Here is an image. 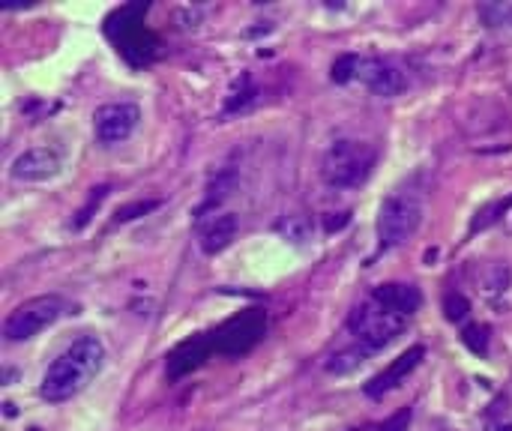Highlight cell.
Returning <instances> with one entry per match:
<instances>
[{
  "label": "cell",
  "mask_w": 512,
  "mask_h": 431,
  "mask_svg": "<svg viewBox=\"0 0 512 431\" xmlns=\"http://www.w3.org/2000/svg\"><path fill=\"white\" fill-rule=\"evenodd\" d=\"M102 363H105L102 342L96 336H81L45 369L42 384H39L42 399L51 405H63V402L75 399L99 375Z\"/></svg>",
  "instance_id": "6da1fadb"
},
{
  "label": "cell",
  "mask_w": 512,
  "mask_h": 431,
  "mask_svg": "<svg viewBox=\"0 0 512 431\" xmlns=\"http://www.w3.org/2000/svg\"><path fill=\"white\" fill-rule=\"evenodd\" d=\"M378 162V153L369 141L360 138H339L327 147L321 159V177L333 189H360Z\"/></svg>",
  "instance_id": "7a4b0ae2"
},
{
  "label": "cell",
  "mask_w": 512,
  "mask_h": 431,
  "mask_svg": "<svg viewBox=\"0 0 512 431\" xmlns=\"http://www.w3.org/2000/svg\"><path fill=\"white\" fill-rule=\"evenodd\" d=\"M423 222V198L417 192L399 189L393 192L378 213V240L381 249H396L408 243Z\"/></svg>",
  "instance_id": "3957f363"
},
{
  "label": "cell",
  "mask_w": 512,
  "mask_h": 431,
  "mask_svg": "<svg viewBox=\"0 0 512 431\" xmlns=\"http://www.w3.org/2000/svg\"><path fill=\"white\" fill-rule=\"evenodd\" d=\"M405 324H408L405 315L387 309V306L378 303L372 294H369V300H363V303L351 312V318H348L351 333H354L357 342H360L363 348H369V351H381L384 345H390V342L405 330Z\"/></svg>",
  "instance_id": "277c9868"
},
{
  "label": "cell",
  "mask_w": 512,
  "mask_h": 431,
  "mask_svg": "<svg viewBox=\"0 0 512 431\" xmlns=\"http://www.w3.org/2000/svg\"><path fill=\"white\" fill-rule=\"evenodd\" d=\"M63 315V300L48 294V297H33L24 300L15 312H9V318L3 321V339L6 342H27L33 336H39L42 330H48L57 318Z\"/></svg>",
  "instance_id": "5b68a950"
},
{
  "label": "cell",
  "mask_w": 512,
  "mask_h": 431,
  "mask_svg": "<svg viewBox=\"0 0 512 431\" xmlns=\"http://www.w3.org/2000/svg\"><path fill=\"white\" fill-rule=\"evenodd\" d=\"M138 120H141V108L135 102H108V105L96 108V114H93L96 141L105 147L123 144L138 129Z\"/></svg>",
  "instance_id": "8992f818"
},
{
  "label": "cell",
  "mask_w": 512,
  "mask_h": 431,
  "mask_svg": "<svg viewBox=\"0 0 512 431\" xmlns=\"http://www.w3.org/2000/svg\"><path fill=\"white\" fill-rule=\"evenodd\" d=\"M63 162L54 150L48 147H30L24 153L15 156L12 162V177L21 180V183H45V180H54L60 174Z\"/></svg>",
  "instance_id": "52a82bcc"
},
{
  "label": "cell",
  "mask_w": 512,
  "mask_h": 431,
  "mask_svg": "<svg viewBox=\"0 0 512 431\" xmlns=\"http://www.w3.org/2000/svg\"><path fill=\"white\" fill-rule=\"evenodd\" d=\"M423 357H426V348L423 345H414V348H408L402 357H396L381 375H375L363 390H366V396L369 399H381L384 393H390V390H396V387H402L405 381H408V375L423 363Z\"/></svg>",
  "instance_id": "ba28073f"
},
{
  "label": "cell",
  "mask_w": 512,
  "mask_h": 431,
  "mask_svg": "<svg viewBox=\"0 0 512 431\" xmlns=\"http://www.w3.org/2000/svg\"><path fill=\"white\" fill-rule=\"evenodd\" d=\"M357 78H360L375 96H396V93H402V90L408 87L405 72H402L399 66L381 60V57H363V60H360Z\"/></svg>",
  "instance_id": "9c48e42d"
},
{
  "label": "cell",
  "mask_w": 512,
  "mask_h": 431,
  "mask_svg": "<svg viewBox=\"0 0 512 431\" xmlns=\"http://www.w3.org/2000/svg\"><path fill=\"white\" fill-rule=\"evenodd\" d=\"M372 297H375L378 303H384L387 309H393V312L405 315V318L417 315V309L423 306V294H420L414 285H405V282H387V285H378V288L372 291Z\"/></svg>",
  "instance_id": "30bf717a"
},
{
  "label": "cell",
  "mask_w": 512,
  "mask_h": 431,
  "mask_svg": "<svg viewBox=\"0 0 512 431\" xmlns=\"http://www.w3.org/2000/svg\"><path fill=\"white\" fill-rule=\"evenodd\" d=\"M237 231H240V219H237L234 213H222V216H216L213 222H207V225L201 228V249H204V255H219V252H225V249L234 243Z\"/></svg>",
  "instance_id": "8fae6325"
},
{
  "label": "cell",
  "mask_w": 512,
  "mask_h": 431,
  "mask_svg": "<svg viewBox=\"0 0 512 431\" xmlns=\"http://www.w3.org/2000/svg\"><path fill=\"white\" fill-rule=\"evenodd\" d=\"M369 354H372V351H369V348H363V345L357 342V348H345V351L333 354V357H330V363H327V372H333V375H348V372H354V369H357Z\"/></svg>",
  "instance_id": "7c38bea8"
},
{
  "label": "cell",
  "mask_w": 512,
  "mask_h": 431,
  "mask_svg": "<svg viewBox=\"0 0 512 431\" xmlns=\"http://www.w3.org/2000/svg\"><path fill=\"white\" fill-rule=\"evenodd\" d=\"M360 60H363V57H357V54H342V57L333 63V81H336V84H345V81L357 78Z\"/></svg>",
  "instance_id": "4fadbf2b"
},
{
  "label": "cell",
  "mask_w": 512,
  "mask_h": 431,
  "mask_svg": "<svg viewBox=\"0 0 512 431\" xmlns=\"http://www.w3.org/2000/svg\"><path fill=\"white\" fill-rule=\"evenodd\" d=\"M480 15L495 24V27H512V3H489V6H480Z\"/></svg>",
  "instance_id": "5bb4252c"
},
{
  "label": "cell",
  "mask_w": 512,
  "mask_h": 431,
  "mask_svg": "<svg viewBox=\"0 0 512 431\" xmlns=\"http://www.w3.org/2000/svg\"><path fill=\"white\" fill-rule=\"evenodd\" d=\"M156 207H159V201H135V204H126V207L117 210V222H129V219L144 216V213H150Z\"/></svg>",
  "instance_id": "9a60e30c"
},
{
  "label": "cell",
  "mask_w": 512,
  "mask_h": 431,
  "mask_svg": "<svg viewBox=\"0 0 512 431\" xmlns=\"http://www.w3.org/2000/svg\"><path fill=\"white\" fill-rule=\"evenodd\" d=\"M444 309H447V318L450 321H465V315L471 312V306H468V300L462 294H450L444 300Z\"/></svg>",
  "instance_id": "2e32d148"
},
{
  "label": "cell",
  "mask_w": 512,
  "mask_h": 431,
  "mask_svg": "<svg viewBox=\"0 0 512 431\" xmlns=\"http://www.w3.org/2000/svg\"><path fill=\"white\" fill-rule=\"evenodd\" d=\"M411 417H414L411 408H405V411H399L396 417H390L378 431H408L411 429Z\"/></svg>",
  "instance_id": "e0dca14e"
},
{
  "label": "cell",
  "mask_w": 512,
  "mask_h": 431,
  "mask_svg": "<svg viewBox=\"0 0 512 431\" xmlns=\"http://www.w3.org/2000/svg\"><path fill=\"white\" fill-rule=\"evenodd\" d=\"M306 219H300V216H291L288 222H282V231L288 234V237H294V240H306Z\"/></svg>",
  "instance_id": "ac0fdd59"
}]
</instances>
